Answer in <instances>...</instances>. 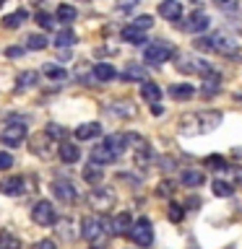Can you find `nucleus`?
I'll return each instance as SVG.
<instances>
[{
    "mask_svg": "<svg viewBox=\"0 0 242 249\" xmlns=\"http://www.w3.org/2000/svg\"><path fill=\"white\" fill-rule=\"evenodd\" d=\"M37 81H39L37 70H26V73H21L19 78H16V91L21 93V91H26V89H34Z\"/></svg>",
    "mask_w": 242,
    "mask_h": 249,
    "instance_id": "19",
    "label": "nucleus"
},
{
    "mask_svg": "<svg viewBox=\"0 0 242 249\" xmlns=\"http://www.w3.org/2000/svg\"><path fill=\"white\" fill-rule=\"evenodd\" d=\"M0 249H21L19 236H13L11 231H0Z\"/></svg>",
    "mask_w": 242,
    "mask_h": 249,
    "instance_id": "30",
    "label": "nucleus"
},
{
    "mask_svg": "<svg viewBox=\"0 0 242 249\" xmlns=\"http://www.w3.org/2000/svg\"><path fill=\"white\" fill-rule=\"evenodd\" d=\"M219 124H222V112H187L180 117V132L187 138L195 135H206V132H214Z\"/></svg>",
    "mask_w": 242,
    "mask_h": 249,
    "instance_id": "1",
    "label": "nucleus"
},
{
    "mask_svg": "<svg viewBox=\"0 0 242 249\" xmlns=\"http://www.w3.org/2000/svg\"><path fill=\"white\" fill-rule=\"evenodd\" d=\"M159 16L167 21H180V16H182V5H180V0H161L159 3Z\"/></svg>",
    "mask_w": 242,
    "mask_h": 249,
    "instance_id": "13",
    "label": "nucleus"
},
{
    "mask_svg": "<svg viewBox=\"0 0 242 249\" xmlns=\"http://www.w3.org/2000/svg\"><path fill=\"white\" fill-rule=\"evenodd\" d=\"M55 223H58V233H60V236L65 239V241H73V239H76V231H73V221H70V218H58V221H55Z\"/></svg>",
    "mask_w": 242,
    "mask_h": 249,
    "instance_id": "27",
    "label": "nucleus"
},
{
    "mask_svg": "<svg viewBox=\"0 0 242 249\" xmlns=\"http://www.w3.org/2000/svg\"><path fill=\"white\" fill-rule=\"evenodd\" d=\"M52 192H55V197H58L60 202H76V197H78L76 184L70 182V179H55Z\"/></svg>",
    "mask_w": 242,
    "mask_h": 249,
    "instance_id": "11",
    "label": "nucleus"
},
{
    "mask_svg": "<svg viewBox=\"0 0 242 249\" xmlns=\"http://www.w3.org/2000/svg\"><path fill=\"white\" fill-rule=\"evenodd\" d=\"M125 148H128L125 135H109V138L101 140L99 145L91 148V161L99 163V166L101 163H112V161H117L125 153Z\"/></svg>",
    "mask_w": 242,
    "mask_h": 249,
    "instance_id": "3",
    "label": "nucleus"
},
{
    "mask_svg": "<svg viewBox=\"0 0 242 249\" xmlns=\"http://www.w3.org/2000/svg\"><path fill=\"white\" fill-rule=\"evenodd\" d=\"M214 93H219V81H206V86H203V96H214Z\"/></svg>",
    "mask_w": 242,
    "mask_h": 249,
    "instance_id": "40",
    "label": "nucleus"
},
{
    "mask_svg": "<svg viewBox=\"0 0 242 249\" xmlns=\"http://www.w3.org/2000/svg\"><path fill=\"white\" fill-rule=\"evenodd\" d=\"M0 192L11 195V197L23 195V192H26V177H5L3 182H0Z\"/></svg>",
    "mask_w": 242,
    "mask_h": 249,
    "instance_id": "12",
    "label": "nucleus"
},
{
    "mask_svg": "<svg viewBox=\"0 0 242 249\" xmlns=\"http://www.w3.org/2000/svg\"><path fill=\"white\" fill-rule=\"evenodd\" d=\"M195 47H198V50H206V52L226 54V57H232V54L237 52V42H234V39H229L226 34H222V31H214L211 36L195 39Z\"/></svg>",
    "mask_w": 242,
    "mask_h": 249,
    "instance_id": "4",
    "label": "nucleus"
},
{
    "mask_svg": "<svg viewBox=\"0 0 242 249\" xmlns=\"http://www.w3.org/2000/svg\"><path fill=\"white\" fill-rule=\"evenodd\" d=\"M11 166H13V156L5 153V151H0V171H5V169H11Z\"/></svg>",
    "mask_w": 242,
    "mask_h": 249,
    "instance_id": "38",
    "label": "nucleus"
},
{
    "mask_svg": "<svg viewBox=\"0 0 242 249\" xmlns=\"http://www.w3.org/2000/svg\"><path fill=\"white\" fill-rule=\"evenodd\" d=\"M37 23H39L42 29H47V31H50V29L55 26V18H52V16L47 13V11H37Z\"/></svg>",
    "mask_w": 242,
    "mask_h": 249,
    "instance_id": "36",
    "label": "nucleus"
},
{
    "mask_svg": "<svg viewBox=\"0 0 242 249\" xmlns=\"http://www.w3.org/2000/svg\"><path fill=\"white\" fill-rule=\"evenodd\" d=\"M55 44L60 47V50H65V47H73L76 44V34L70 29H62L58 31V36H55Z\"/></svg>",
    "mask_w": 242,
    "mask_h": 249,
    "instance_id": "29",
    "label": "nucleus"
},
{
    "mask_svg": "<svg viewBox=\"0 0 242 249\" xmlns=\"http://www.w3.org/2000/svg\"><path fill=\"white\" fill-rule=\"evenodd\" d=\"M31 221H34L37 226H55V221H58V210H55V205L50 200H39L34 208H31Z\"/></svg>",
    "mask_w": 242,
    "mask_h": 249,
    "instance_id": "9",
    "label": "nucleus"
},
{
    "mask_svg": "<svg viewBox=\"0 0 242 249\" xmlns=\"http://www.w3.org/2000/svg\"><path fill=\"white\" fill-rule=\"evenodd\" d=\"M195 86L193 83H172L169 86V96L172 99H193Z\"/></svg>",
    "mask_w": 242,
    "mask_h": 249,
    "instance_id": "21",
    "label": "nucleus"
},
{
    "mask_svg": "<svg viewBox=\"0 0 242 249\" xmlns=\"http://www.w3.org/2000/svg\"><path fill=\"white\" fill-rule=\"evenodd\" d=\"M203 182H206L203 171H198V169H185L182 171V187H201Z\"/></svg>",
    "mask_w": 242,
    "mask_h": 249,
    "instance_id": "23",
    "label": "nucleus"
},
{
    "mask_svg": "<svg viewBox=\"0 0 242 249\" xmlns=\"http://www.w3.org/2000/svg\"><path fill=\"white\" fill-rule=\"evenodd\" d=\"M156 192H159L161 197H167V195H172V192H175V184H172L169 179H164V182L159 184V190H156Z\"/></svg>",
    "mask_w": 242,
    "mask_h": 249,
    "instance_id": "39",
    "label": "nucleus"
},
{
    "mask_svg": "<svg viewBox=\"0 0 242 249\" xmlns=\"http://www.w3.org/2000/svg\"><path fill=\"white\" fill-rule=\"evenodd\" d=\"M141 96H143L148 104H156V101L161 99V89L156 83H148V81H143V86H141Z\"/></svg>",
    "mask_w": 242,
    "mask_h": 249,
    "instance_id": "24",
    "label": "nucleus"
},
{
    "mask_svg": "<svg viewBox=\"0 0 242 249\" xmlns=\"http://www.w3.org/2000/svg\"><path fill=\"white\" fill-rule=\"evenodd\" d=\"M211 190H214L216 197H232V195H234V187H232L229 182H214V187H211Z\"/></svg>",
    "mask_w": 242,
    "mask_h": 249,
    "instance_id": "33",
    "label": "nucleus"
},
{
    "mask_svg": "<svg viewBox=\"0 0 242 249\" xmlns=\"http://www.w3.org/2000/svg\"><path fill=\"white\" fill-rule=\"evenodd\" d=\"M151 112H154V114H161V112H164V109L159 107V101H156V104H151Z\"/></svg>",
    "mask_w": 242,
    "mask_h": 249,
    "instance_id": "45",
    "label": "nucleus"
},
{
    "mask_svg": "<svg viewBox=\"0 0 242 249\" xmlns=\"http://www.w3.org/2000/svg\"><path fill=\"white\" fill-rule=\"evenodd\" d=\"M237 101H242V93H237Z\"/></svg>",
    "mask_w": 242,
    "mask_h": 249,
    "instance_id": "46",
    "label": "nucleus"
},
{
    "mask_svg": "<svg viewBox=\"0 0 242 249\" xmlns=\"http://www.w3.org/2000/svg\"><path fill=\"white\" fill-rule=\"evenodd\" d=\"M130 26H136V29H141V31H146V29H151V26H154V18H151V16H138L136 21H130Z\"/></svg>",
    "mask_w": 242,
    "mask_h": 249,
    "instance_id": "37",
    "label": "nucleus"
},
{
    "mask_svg": "<svg viewBox=\"0 0 242 249\" xmlns=\"http://www.w3.org/2000/svg\"><path fill=\"white\" fill-rule=\"evenodd\" d=\"M167 215H169V221L180 223V221L185 218V208H182V205H177V202H172V205H169V210H167Z\"/></svg>",
    "mask_w": 242,
    "mask_h": 249,
    "instance_id": "34",
    "label": "nucleus"
},
{
    "mask_svg": "<svg viewBox=\"0 0 242 249\" xmlns=\"http://www.w3.org/2000/svg\"><path fill=\"white\" fill-rule=\"evenodd\" d=\"M83 179H86L89 184H99L101 179H104V171H101L99 163H94V161H91V166H86V169H83Z\"/></svg>",
    "mask_w": 242,
    "mask_h": 249,
    "instance_id": "25",
    "label": "nucleus"
},
{
    "mask_svg": "<svg viewBox=\"0 0 242 249\" xmlns=\"http://www.w3.org/2000/svg\"><path fill=\"white\" fill-rule=\"evenodd\" d=\"M23 50H21V47H11V50H8L5 54H8V57H19V54H21Z\"/></svg>",
    "mask_w": 242,
    "mask_h": 249,
    "instance_id": "44",
    "label": "nucleus"
},
{
    "mask_svg": "<svg viewBox=\"0 0 242 249\" xmlns=\"http://www.w3.org/2000/svg\"><path fill=\"white\" fill-rule=\"evenodd\" d=\"M0 3H5V0H0Z\"/></svg>",
    "mask_w": 242,
    "mask_h": 249,
    "instance_id": "47",
    "label": "nucleus"
},
{
    "mask_svg": "<svg viewBox=\"0 0 242 249\" xmlns=\"http://www.w3.org/2000/svg\"><path fill=\"white\" fill-rule=\"evenodd\" d=\"M177 70H182V73H193V75H203L206 81H219V75L214 65L201 57H193V54H182V57L177 60Z\"/></svg>",
    "mask_w": 242,
    "mask_h": 249,
    "instance_id": "5",
    "label": "nucleus"
},
{
    "mask_svg": "<svg viewBox=\"0 0 242 249\" xmlns=\"http://www.w3.org/2000/svg\"><path fill=\"white\" fill-rule=\"evenodd\" d=\"M206 166H211L214 171H224L226 161H224V156H206Z\"/></svg>",
    "mask_w": 242,
    "mask_h": 249,
    "instance_id": "35",
    "label": "nucleus"
},
{
    "mask_svg": "<svg viewBox=\"0 0 242 249\" xmlns=\"http://www.w3.org/2000/svg\"><path fill=\"white\" fill-rule=\"evenodd\" d=\"M44 75L52 78V81H65V78H68V70H62V68L50 65V62H47V65H44Z\"/></svg>",
    "mask_w": 242,
    "mask_h": 249,
    "instance_id": "32",
    "label": "nucleus"
},
{
    "mask_svg": "<svg viewBox=\"0 0 242 249\" xmlns=\"http://www.w3.org/2000/svg\"><path fill=\"white\" fill-rule=\"evenodd\" d=\"M122 42H130V44L141 47V44L146 42V31H141V29H136V26H125V29H122Z\"/></svg>",
    "mask_w": 242,
    "mask_h": 249,
    "instance_id": "22",
    "label": "nucleus"
},
{
    "mask_svg": "<svg viewBox=\"0 0 242 249\" xmlns=\"http://www.w3.org/2000/svg\"><path fill=\"white\" fill-rule=\"evenodd\" d=\"M122 81H148V70L143 68V65H136V62H128V68L122 70Z\"/></svg>",
    "mask_w": 242,
    "mask_h": 249,
    "instance_id": "14",
    "label": "nucleus"
},
{
    "mask_svg": "<svg viewBox=\"0 0 242 249\" xmlns=\"http://www.w3.org/2000/svg\"><path fill=\"white\" fill-rule=\"evenodd\" d=\"M55 16H58V21L60 23H65V26H68V23H73L76 21V8L73 5H68V3H62V5H58V13H55Z\"/></svg>",
    "mask_w": 242,
    "mask_h": 249,
    "instance_id": "28",
    "label": "nucleus"
},
{
    "mask_svg": "<svg viewBox=\"0 0 242 249\" xmlns=\"http://www.w3.org/2000/svg\"><path fill=\"white\" fill-rule=\"evenodd\" d=\"M34 249H58V247H55L50 239H42V241H37V247H34Z\"/></svg>",
    "mask_w": 242,
    "mask_h": 249,
    "instance_id": "43",
    "label": "nucleus"
},
{
    "mask_svg": "<svg viewBox=\"0 0 242 249\" xmlns=\"http://www.w3.org/2000/svg\"><path fill=\"white\" fill-rule=\"evenodd\" d=\"M47 135H52V138H62V135H65V130H62V127H58V124H47Z\"/></svg>",
    "mask_w": 242,
    "mask_h": 249,
    "instance_id": "42",
    "label": "nucleus"
},
{
    "mask_svg": "<svg viewBox=\"0 0 242 249\" xmlns=\"http://www.w3.org/2000/svg\"><path fill=\"white\" fill-rule=\"evenodd\" d=\"M130 223H133V218H130L128 210H125V213H117V215H115V221L109 223V229H112L115 236H125V233H128V229H130Z\"/></svg>",
    "mask_w": 242,
    "mask_h": 249,
    "instance_id": "15",
    "label": "nucleus"
},
{
    "mask_svg": "<svg viewBox=\"0 0 242 249\" xmlns=\"http://www.w3.org/2000/svg\"><path fill=\"white\" fill-rule=\"evenodd\" d=\"M26 18H29V13L21 8V11L8 13V16H5V18H3V26H5V29H19V26H21V23L26 21Z\"/></svg>",
    "mask_w": 242,
    "mask_h": 249,
    "instance_id": "26",
    "label": "nucleus"
},
{
    "mask_svg": "<svg viewBox=\"0 0 242 249\" xmlns=\"http://www.w3.org/2000/svg\"><path fill=\"white\" fill-rule=\"evenodd\" d=\"M26 132H29V127H26V122H21V120H11L3 127V145H11V148H16V145H21L23 140H26Z\"/></svg>",
    "mask_w": 242,
    "mask_h": 249,
    "instance_id": "8",
    "label": "nucleus"
},
{
    "mask_svg": "<svg viewBox=\"0 0 242 249\" xmlns=\"http://www.w3.org/2000/svg\"><path fill=\"white\" fill-rule=\"evenodd\" d=\"M58 153H60V159L65 161V163H76L78 159H81V151H78V145H73V143H60V148H58Z\"/></svg>",
    "mask_w": 242,
    "mask_h": 249,
    "instance_id": "20",
    "label": "nucleus"
},
{
    "mask_svg": "<svg viewBox=\"0 0 242 249\" xmlns=\"http://www.w3.org/2000/svg\"><path fill=\"white\" fill-rule=\"evenodd\" d=\"M125 236H130V241H133V244H138V247H151V241H154L151 221H148L146 215H143V218H138V221H133Z\"/></svg>",
    "mask_w": 242,
    "mask_h": 249,
    "instance_id": "6",
    "label": "nucleus"
},
{
    "mask_svg": "<svg viewBox=\"0 0 242 249\" xmlns=\"http://www.w3.org/2000/svg\"><path fill=\"white\" fill-rule=\"evenodd\" d=\"M214 5H219L222 11H234V8H237V0H214Z\"/></svg>",
    "mask_w": 242,
    "mask_h": 249,
    "instance_id": "41",
    "label": "nucleus"
},
{
    "mask_svg": "<svg viewBox=\"0 0 242 249\" xmlns=\"http://www.w3.org/2000/svg\"><path fill=\"white\" fill-rule=\"evenodd\" d=\"M23 44H26V50H44V47H47V36H42V34H29Z\"/></svg>",
    "mask_w": 242,
    "mask_h": 249,
    "instance_id": "31",
    "label": "nucleus"
},
{
    "mask_svg": "<svg viewBox=\"0 0 242 249\" xmlns=\"http://www.w3.org/2000/svg\"><path fill=\"white\" fill-rule=\"evenodd\" d=\"M172 54H175V47L167 44V42H151V47H146L143 50V60L151 62V65H161V62H167Z\"/></svg>",
    "mask_w": 242,
    "mask_h": 249,
    "instance_id": "10",
    "label": "nucleus"
},
{
    "mask_svg": "<svg viewBox=\"0 0 242 249\" xmlns=\"http://www.w3.org/2000/svg\"><path fill=\"white\" fill-rule=\"evenodd\" d=\"M101 135V124L99 122H86V124H78L76 127V138L78 140H94Z\"/></svg>",
    "mask_w": 242,
    "mask_h": 249,
    "instance_id": "16",
    "label": "nucleus"
},
{
    "mask_svg": "<svg viewBox=\"0 0 242 249\" xmlns=\"http://www.w3.org/2000/svg\"><path fill=\"white\" fill-rule=\"evenodd\" d=\"M81 226H83L81 236L89 241L94 249H104V247H107V241H109V236H112V231H109V221H107L101 213L86 215L83 221H81Z\"/></svg>",
    "mask_w": 242,
    "mask_h": 249,
    "instance_id": "2",
    "label": "nucleus"
},
{
    "mask_svg": "<svg viewBox=\"0 0 242 249\" xmlns=\"http://www.w3.org/2000/svg\"><path fill=\"white\" fill-rule=\"evenodd\" d=\"M89 202H91V208L97 210V213H107L109 208H115L117 195L109 190V187H94V190L89 192Z\"/></svg>",
    "mask_w": 242,
    "mask_h": 249,
    "instance_id": "7",
    "label": "nucleus"
},
{
    "mask_svg": "<svg viewBox=\"0 0 242 249\" xmlns=\"http://www.w3.org/2000/svg\"><path fill=\"white\" fill-rule=\"evenodd\" d=\"M208 26H211V21H208L206 13H193L190 18H187V23H185V29L193 31V34H201V31H206Z\"/></svg>",
    "mask_w": 242,
    "mask_h": 249,
    "instance_id": "17",
    "label": "nucleus"
},
{
    "mask_svg": "<svg viewBox=\"0 0 242 249\" xmlns=\"http://www.w3.org/2000/svg\"><path fill=\"white\" fill-rule=\"evenodd\" d=\"M91 73H94V81H99V83H109V81H112V78L117 75L115 68L109 65V62H97Z\"/></svg>",
    "mask_w": 242,
    "mask_h": 249,
    "instance_id": "18",
    "label": "nucleus"
}]
</instances>
